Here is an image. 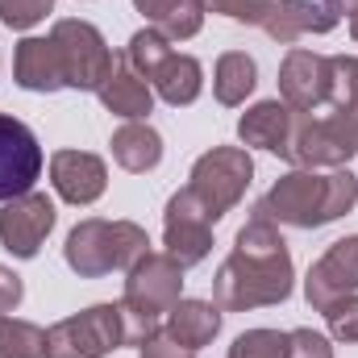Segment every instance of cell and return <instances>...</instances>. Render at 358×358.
I'll return each mask as SVG.
<instances>
[{
    "instance_id": "obj_19",
    "label": "cell",
    "mask_w": 358,
    "mask_h": 358,
    "mask_svg": "<svg viewBox=\"0 0 358 358\" xmlns=\"http://www.w3.org/2000/svg\"><path fill=\"white\" fill-rule=\"evenodd\" d=\"M17 84L29 92H59L63 76H59V59L50 38H25L17 46Z\"/></svg>"
},
{
    "instance_id": "obj_6",
    "label": "cell",
    "mask_w": 358,
    "mask_h": 358,
    "mask_svg": "<svg viewBox=\"0 0 358 358\" xmlns=\"http://www.w3.org/2000/svg\"><path fill=\"white\" fill-rule=\"evenodd\" d=\"M250 176H255V163H250L246 150H238V146H217V150H208V155L192 167L187 192H192V200L208 213V221L217 225V221L242 200V192L250 187Z\"/></svg>"
},
{
    "instance_id": "obj_29",
    "label": "cell",
    "mask_w": 358,
    "mask_h": 358,
    "mask_svg": "<svg viewBox=\"0 0 358 358\" xmlns=\"http://www.w3.org/2000/svg\"><path fill=\"white\" fill-rule=\"evenodd\" d=\"M287 358H334V350L321 334L296 329V334H287Z\"/></svg>"
},
{
    "instance_id": "obj_33",
    "label": "cell",
    "mask_w": 358,
    "mask_h": 358,
    "mask_svg": "<svg viewBox=\"0 0 358 358\" xmlns=\"http://www.w3.org/2000/svg\"><path fill=\"white\" fill-rule=\"evenodd\" d=\"M350 34H355V42H358V17H355V21H350Z\"/></svg>"
},
{
    "instance_id": "obj_1",
    "label": "cell",
    "mask_w": 358,
    "mask_h": 358,
    "mask_svg": "<svg viewBox=\"0 0 358 358\" xmlns=\"http://www.w3.org/2000/svg\"><path fill=\"white\" fill-rule=\"evenodd\" d=\"M292 292V259L279 238V225L263 208L242 225L238 250L225 259L217 275V304L221 308H259V304H279Z\"/></svg>"
},
{
    "instance_id": "obj_18",
    "label": "cell",
    "mask_w": 358,
    "mask_h": 358,
    "mask_svg": "<svg viewBox=\"0 0 358 358\" xmlns=\"http://www.w3.org/2000/svg\"><path fill=\"white\" fill-rule=\"evenodd\" d=\"M113 159H117L125 171H134V176L155 171V167L163 163V138H159L150 125L129 121V125H121V129L113 134Z\"/></svg>"
},
{
    "instance_id": "obj_21",
    "label": "cell",
    "mask_w": 358,
    "mask_h": 358,
    "mask_svg": "<svg viewBox=\"0 0 358 358\" xmlns=\"http://www.w3.org/2000/svg\"><path fill=\"white\" fill-rule=\"evenodd\" d=\"M142 8V17L171 42V38H192L204 21V4L200 0H134Z\"/></svg>"
},
{
    "instance_id": "obj_22",
    "label": "cell",
    "mask_w": 358,
    "mask_h": 358,
    "mask_svg": "<svg viewBox=\"0 0 358 358\" xmlns=\"http://www.w3.org/2000/svg\"><path fill=\"white\" fill-rule=\"evenodd\" d=\"M259 71H255V59L250 55H242V50H229V55H221V63H217V80H213V92H217V100L221 104H242L250 92H255V80Z\"/></svg>"
},
{
    "instance_id": "obj_3",
    "label": "cell",
    "mask_w": 358,
    "mask_h": 358,
    "mask_svg": "<svg viewBox=\"0 0 358 358\" xmlns=\"http://www.w3.org/2000/svg\"><path fill=\"white\" fill-rule=\"evenodd\" d=\"M183 267H179L171 255H142L134 267H129V279H125V300H121V317H125V342L142 346L155 329H159V317L171 313L179 304V279Z\"/></svg>"
},
{
    "instance_id": "obj_11",
    "label": "cell",
    "mask_w": 358,
    "mask_h": 358,
    "mask_svg": "<svg viewBox=\"0 0 358 358\" xmlns=\"http://www.w3.org/2000/svg\"><path fill=\"white\" fill-rule=\"evenodd\" d=\"M50 229H55V204L42 192H25V196L8 200L0 213V242L17 259H34Z\"/></svg>"
},
{
    "instance_id": "obj_16",
    "label": "cell",
    "mask_w": 358,
    "mask_h": 358,
    "mask_svg": "<svg viewBox=\"0 0 358 358\" xmlns=\"http://www.w3.org/2000/svg\"><path fill=\"white\" fill-rule=\"evenodd\" d=\"M96 92H100V100H104V108H108V113L129 117V121L146 117V113H150V100H155L150 84L129 67V59H125V55H121V59H113V71L104 76V84H100Z\"/></svg>"
},
{
    "instance_id": "obj_2",
    "label": "cell",
    "mask_w": 358,
    "mask_h": 358,
    "mask_svg": "<svg viewBox=\"0 0 358 358\" xmlns=\"http://www.w3.org/2000/svg\"><path fill=\"white\" fill-rule=\"evenodd\" d=\"M355 200H358V179L350 171H334V176L296 171V176L279 179L259 208L267 213L275 225L287 221V225L313 229V225L338 221L346 208H355Z\"/></svg>"
},
{
    "instance_id": "obj_9",
    "label": "cell",
    "mask_w": 358,
    "mask_h": 358,
    "mask_svg": "<svg viewBox=\"0 0 358 358\" xmlns=\"http://www.w3.org/2000/svg\"><path fill=\"white\" fill-rule=\"evenodd\" d=\"M42 176V146L34 129L8 113H0V204L34 192V179Z\"/></svg>"
},
{
    "instance_id": "obj_27",
    "label": "cell",
    "mask_w": 358,
    "mask_h": 358,
    "mask_svg": "<svg viewBox=\"0 0 358 358\" xmlns=\"http://www.w3.org/2000/svg\"><path fill=\"white\" fill-rule=\"evenodd\" d=\"M329 108H358V59H334V100Z\"/></svg>"
},
{
    "instance_id": "obj_26",
    "label": "cell",
    "mask_w": 358,
    "mask_h": 358,
    "mask_svg": "<svg viewBox=\"0 0 358 358\" xmlns=\"http://www.w3.org/2000/svg\"><path fill=\"white\" fill-rule=\"evenodd\" d=\"M325 321H329V334L338 342H358V296H342L334 300L329 308H321Z\"/></svg>"
},
{
    "instance_id": "obj_23",
    "label": "cell",
    "mask_w": 358,
    "mask_h": 358,
    "mask_svg": "<svg viewBox=\"0 0 358 358\" xmlns=\"http://www.w3.org/2000/svg\"><path fill=\"white\" fill-rule=\"evenodd\" d=\"M0 358H46V334L29 321L0 313Z\"/></svg>"
},
{
    "instance_id": "obj_17",
    "label": "cell",
    "mask_w": 358,
    "mask_h": 358,
    "mask_svg": "<svg viewBox=\"0 0 358 358\" xmlns=\"http://www.w3.org/2000/svg\"><path fill=\"white\" fill-rule=\"evenodd\" d=\"M292 125H296V117H292L287 104H279V100H263V104H255V108L242 117L238 134H242L246 146H263V150H271V155H287Z\"/></svg>"
},
{
    "instance_id": "obj_8",
    "label": "cell",
    "mask_w": 358,
    "mask_h": 358,
    "mask_svg": "<svg viewBox=\"0 0 358 358\" xmlns=\"http://www.w3.org/2000/svg\"><path fill=\"white\" fill-rule=\"evenodd\" d=\"M125 342L121 304H96L46 329V358H104Z\"/></svg>"
},
{
    "instance_id": "obj_15",
    "label": "cell",
    "mask_w": 358,
    "mask_h": 358,
    "mask_svg": "<svg viewBox=\"0 0 358 358\" xmlns=\"http://www.w3.org/2000/svg\"><path fill=\"white\" fill-rule=\"evenodd\" d=\"M50 183L67 204H92V200H100L108 171L88 150H59L50 159Z\"/></svg>"
},
{
    "instance_id": "obj_24",
    "label": "cell",
    "mask_w": 358,
    "mask_h": 358,
    "mask_svg": "<svg viewBox=\"0 0 358 358\" xmlns=\"http://www.w3.org/2000/svg\"><path fill=\"white\" fill-rule=\"evenodd\" d=\"M229 358H287V334L250 329V334H242V338L229 346Z\"/></svg>"
},
{
    "instance_id": "obj_20",
    "label": "cell",
    "mask_w": 358,
    "mask_h": 358,
    "mask_svg": "<svg viewBox=\"0 0 358 358\" xmlns=\"http://www.w3.org/2000/svg\"><path fill=\"white\" fill-rule=\"evenodd\" d=\"M167 317H171V321H167V334H171L176 342H183L187 350L208 346V342L217 338V329H221V308H213V304H204V300H179Z\"/></svg>"
},
{
    "instance_id": "obj_30",
    "label": "cell",
    "mask_w": 358,
    "mask_h": 358,
    "mask_svg": "<svg viewBox=\"0 0 358 358\" xmlns=\"http://www.w3.org/2000/svg\"><path fill=\"white\" fill-rule=\"evenodd\" d=\"M138 350H142V358H192V355H196V350H187L183 342H176L167 329H155Z\"/></svg>"
},
{
    "instance_id": "obj_14",
    "label": "cell",
    "mask_w": 358,
    "mask_h": 358,
    "mask_svg": "<svg viewBox=\"0 0 358 358\" xmlns=\"http://www.w3.org/2000/svg\"><path fill=\"white\" fill-rule=\"evenodd\" d=\"M342 17V0H279L263 21L275 42L292 46L300 34H329Z\"/></svg>"
},
{
    "instance_id": "obj_5",
    "label": "cell",
    "mask_w": 358,
    "mask_h": 358,
    "mask_svg": "<svg viewBox=\"0 0 358 358\" xmlns=\"http://www.w3.org/2000/svg\"><path fill=\"white\" fill-rule=\"evenodd\" d=\"M129 67L159 92L167 104H192L200 96V63L192 55H179L176 46L159 34V29H138L129 38V50H125Z\"/></svg>"
},
{
    "instance_id": "obj_31",
    "label": "cell",
    "mask_w": 358,
    "mask_h": 358,
    "mask_svg": "<svg viewBox=\"0 0 358 358\" xmlns=\"http://www.w3.org/2000/svg\"><path fill=\"white\" fill-rule=\"evenodd\" d=\"M21 292H25L21 279H17L8 267H0V313H13V308L21 304Z\"/></svg>"
},
{
    "instance_id": "obj_13",
    "label": "cell",
    "mask_w": 358,
    "mask_h": 358,
    "mask_svg": "<svg viewBox=\"0 0 358 358\" xmlns=\"http://www.w3.org/2000/svg\"><path fill=\"white\" fill-rule=\"evenodd\" d=\"M358 292V238H342L329 246V255L321 263H313L304 279V296L313 308H329L342 296Z\"/></svg>"
},
{
    "instance_id": "obj_12",
    "label": "cell",
    "mask_w": 358,
    "mask_h": 358,
    "mask_svg": "<svg viewBox=\"0 0 358 358\" xmlns=\"http://www.w3.org/2000/svg\"><path fill=\"white\" fill-rule=\"evenodd\" d=\"M163 238H167V255L179 267H196L208 250H213V221L208 213L192 200V192L183 187L167 204V221H163Z\"/></svg>"
},
{
    "instance_id": "obj_28",
    "label": "cell",
    "mask_w": 358,
    "mask_h": 358,
    "mask_svg": "<svg viewBox=\"0 0 358 358\" xmlns=\"http://www.w3.org/2000/svg\"><path fill=\"white\" fill-rule=\"evenodd\" d=\"M55 0H0V21L8 29H29L50 13Z\"/></svg>"
},
{
    "instance_id": "obj_32",
    "label": "cell",
    "mask_w": 358,
    "mask_h": 358,
    "mask_svg": "<svg viewBox=\"0 0 358 358\" xmlns=\"http://www.w3.org/2000/svg\"><path fill=\"white\" fill-rule=\"evenodd\" d=\"M342 13H350V21L358 17V0H342Z\"/></svg>"
},
{
    "instance_id": "obj_7",
    "label": "cell",
    "mask_w": 358,
    "mask_h": 358,
    "mask_svg": "<svg viewBox=\"0 0 358 358\" xmlns=\"http://www.w3.org/2000/svg\"><path fill=\"white\" fill-rule=\"evenodd\" d=\"M50 46L59 59V76L63 88L96 92L104 84V76L113 71V50L104 46L100 29L88 21H59L50 29Z\"/></svg>"
},
{
    "instance_id": "obj_10",
    "label": "cell",
    "mask_w": 358,
    "mask_h": 358,
    "mask_svg": "<svg viewBox=\"0 0 358 358\" xmlns=\"http://www.w3.org/2000/svg\"><path fill=\"white\" fill-rule=\"evenodd\" d=\"M279 92L292 113H313L334 100V59L296 46L279 67Z\"/></svg>"
},
{
    "instance_id": "obj_25",
    "label": "cell",
    "mask_w": 358,
    "mask_h": 358,
    "mask_svg": "<svg viewBox=\"0 0 358 358\" xmlns=\"http://www.w3.org/2000/svg\"><path fill=\"white\" fill-rule=\"evenodd\" d=\"M200 4H204V8H213V13H225V17H234V21L263 25L279 0H200Z\"/></svg>"
},
{
    "instance_id": "obj_4",
    "label": "cell",
    "mask_w": 358,
    "mask_h": 358,
    "mask_svg": "<svg viewBox=\"0 0 358 358\" xmlns=\"http://www.w3.org/2000/svg\"><path fill=\"white\" fill-rule=\"evenodd\" d=\"M146 229L134 225V221H80L71 234H67V267L80 271V275H108V271H125L134 267L142 255H146Z\"/></svg>"
}]
</instances>
